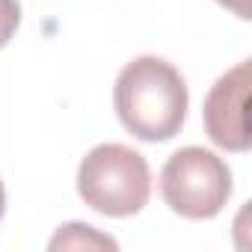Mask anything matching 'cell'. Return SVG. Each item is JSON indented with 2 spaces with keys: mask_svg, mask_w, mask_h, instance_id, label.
<instances>
[{
  "mask_svg": "<svg viewBox=\"0 0 252 252\" xmlns=\"http://www.w3.org/2000/svg\"><path fill=\"white\" fill-rule=\"evenodd\" d=\"M119 122L143 143L172 140L187 119L190 92L181 71L163 57H137L125 65L113 86Z\"/></svg>",
  "mask_w": 252,
  "mask_h": 252,
  "instance_id": "cell-1",
  "label": "cell"
},
{
  "mask_svg": "<svg viewBox=\"0 0 252 252\" xmlns=\"http://www.w3.org/2000/svg\"><path fill=\"white\" fill-rule=\"evenodd\" d=\"M77 196L104 217H134L149 205V160L122 143H101L77 166Z\"/></svg>",
  "mask_w": 252,
  "mask_h": 252,
  "instance_id": "cell-2",
  "label": "cell"
},
{
  "mask_svg": "<svg viewBox=\"0 0 252 252\" xmlns=\"http://www.w3.org/2000/svg\"><path fill=\"white\" fill-rule=\"evenodd\" d=\"M231 187L228 163L202 146L178 149L160 169V196L184 220L217 217L228 205Z\"/></svg>",
  "mask_w": 252,
  "mask_h": 252,
  "instance_id": "cell-3",
  "label": "cell"
},
{
  "mask_svg": "<svg viewBox=\"0 0 252 252\" xmlns=\"http://www.w3.org/2000/svg\"><path fill=\"white\" fill-rule=\"evenodd\" d=\"M246 98H249V60H240L211 86L205 98L202 119L214 146L225 152H249Z\"/></svg>",
  "mask_w": 252,
  "mask_h": 252,
  "instance_id": "cell-4",
  "label": "cell"
},
{
  "mask_svg": "<svg viewBox=\"0 0 252 252\" xmlns=\"http://www.w3.org/2000/svg\"><path fill=\"white\" fill-rule=\"evenodd\" d=\"M51 249H116L119 243L110 234H101L95 225L86 222H65L48 243Z\"/></svg>",
  "mask_w": 252,
  "mask_h": 252,
  "instance_id": "cell-5",
  "label": "cell"
},
{
  "mask_svg": "<svg viewBox=\"0 0 252 252\" xmlns=\"http://www.w3.org/2000/svg\"><path fill=\"white\" fill-rule=\"evenodd\" d=\"M21 24V3L18 0H0V48H3Z\"/></svg>",
  "mask_w": 252,
  "mask_h": 252,
  "instance_id": "cell-6",
  "label": "cell"
},
{
  "mask_svg": "<svg viewBox=\"0 0 252 252\" xmlns=\"http://www.w3.org/2000/svg\"><path fill=\"white\" fill-rule=\"evenodd\" d=\"M220 6H225L228 12H234L240 21H249L252 18V0H217Z\"/></svg>",
  "mask_w": 252,
  "mask_h": 252,
  "instance_id": "cell-7",
  "label": "cell"
},
{
  "mask_svg": "<svg viewBox=\"0 0 252 252\" xmlns=\"http://www.w3.org/2000/svg\"><path fill=\"white\" fill-rule=\"evenodd\" d=\"M3 211H6V190H3V181H0V220H3Z\"/></svg>",
  "mask_w": 252,
  "mask_h": 252,
  "instance_id": "cell-8",
  "label": "cell"
}]
</instances>
